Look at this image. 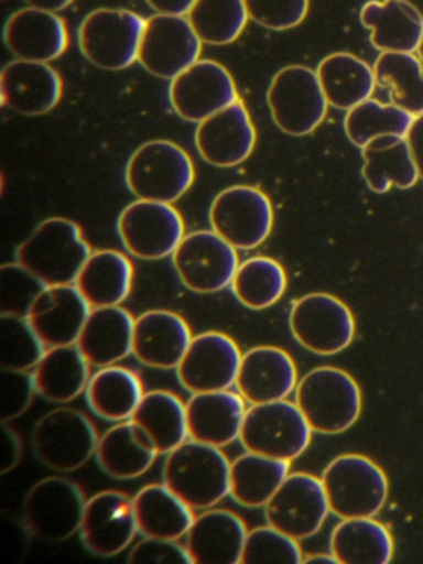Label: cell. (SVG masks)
Instances as JSON below:
<instances>
[{"label": "cell", "mask_w": 423, "mask_h": 564, "mask_svg": "<svg viewBox=\"0 0 423 564\" xmlns=\"http://www.w3.org/2000/svg\"><path fill=\"white\" fill-rule=\"evenodd\" d=\"M405 4H409L416 14L420 15V19L423 21V0H403Z\"/></svg>", "instance_id": "55"}, {"label": "cell", "mask_w": 423, "mask_h": 564, "mask_svg": "<svg viewBox=\"0 0 423 564\" xmlns=\"http://www.w3.org/2000/svg\"><path fill=\"white\" fill-rule=\"evenodd\" d=\"M99 437L76 409H55L36 421L32 448L36 460L56 471H73L96 455Z\"/></svg>", "instance_id": "10"}, {"label": "cell", "mask_w": 423, "mask_h": 564, "mask_svg": "<svg viewBox=\"0 0 423 564\" xmlns=\"http://www.w3.org/2000/svg\"><path fill=\"white\" fill-rule=\"evenodd\" d=\"M22 458V441L12 427L2 422V434H0V474L15 468Z\"/></svg>", "instance_id": "50"}, {"label": "cell", "mask_w": 423, "mask_h": 564, "mask_svg": "<svg viewBox=\"0 0 423 564\" xmlns=\"http://www.w3.org/2000/svg\"><path fill=\"white\" fill-rule=\"evenodd\" d=\"M185 412L188 437L221 448L240 438L247 409L240 392L225 389L192 394L185 405Z\"/></svg>", "instance_id": "26"}, {"label": "cell", "mask_w": 423, "mask_h": 564, "mask_svg": "<svg viewBox=\"0 0 423 564\" xmlns=\"http://www.w3.org/2000/svg\"><path fill=\"white\" fill-rule=\"evenodd\" d=\"M416 55H419L420 64H422V68H423V39H422V44H420L419 51H416Z\"/></svg>", "instance_id": "56"}, {"label": "cell", "mask_w": 423, "mask_h": 564, "mask_svg": "<svg viewBox=\"0 0 423 564\" xmlns=\"http://www.w3.org/2000/svg\"><path fill=\"white\" fill-rule=\"evenodd\" d=\"M267 101L274 124L294 138L314 133L329 107L316 70L303 65L278 72L268 88Z\"/></svg>", "instance_id": "8"}, {"label": "cell", "mask_w": 423, "mask_h": 564, "mask_svg": "<svg viewBox=\"0 0 423 564\" xmlns=\"http://www.w3.org/2000/svg\"><path fill=\"white\" fill-rule=\"evenodd\" d=\"M330 513L339 518H373L389 497L382 468L364 457L347 454L334 458L321 475Z\"/></svg>", "instance_id": "5"}, {"label": "cell", "mask_w": 423, "mask_h": 564, "mask_svg": "<svg viewBox=\"0 0 423 564\" xmlns=\"http://www.w3.org/2000/svg\"><path fill=\"white\" fill-rule=\"evenodd\" d=\"M330 553L339 564H389L392 534L373 518H344L330 533Z\"/></svg>", "instance_id": "37"}, {"label": "cell", "mask_w": 423, "mask_h": 564, "mask_svg": "<svg viewBox=\"0 0 423 564\" xmlns=\"http://www.w3.org/2000/svg\"><path fill=\"white\" fill-rule=\"evenodd\" d=\"M290 464L291 462L247 452L231 462V498L241 507H264L290 475Z\"/></svg>", "instance_id": "39"}, {"label": "cell", "mask_w": 423, "mask_h": 564, "mask_svg": "<svg viewBox=\"0 0 423 564\" xmlns=\"http://www.w3.org/2000/svg\"><path fill=\"white\" fill-rule=\"evenodd\" d=\"M126 184L142 200L174 204L195 180L191 156L172 141H149L135 150L126 166Z\"/></svg>", "instance_id": "4"}, {"label": "cell", "mask_w": 423, "mask_h": 564, "mask_svg": "<svg viewBox=\"0 0 423 564\" xmlns=\"http://www.w3.org/2000/svg\"><path fill=\"white\" fill-rule=\"evenodd\" d=\"M169 100L175 113L191 123H202L240 101L230 72L214 61L195 62L171 80Z\"/></svg>", "instance_id": "17"}, {"label": "cell", "mask_w": 423, "mask_h": 564, "mask_svg": "<svg viewBox=\"0 0 423 564\" xmlns=\"http://www.w3.org/2000/svg\"><path fill=\"white\" fill-rule=\"evenodd\" d=\"M317 78L329 107L349 111L372 97L377 87L373 68L346 52L327 55L317 65Z\"/></svg>", "instance_id": "34"}, {"label": "cell", "mask_w": 423, "mask_h": 564, "mask_svg": "<svg viewBox=\"0 0 423 564\" xmlns=\"http://www.w3.org/2000/svg\"><path fill=\"white\" fill-rule=\"evenodd\" d=\"M230 286L235 299L247 308H270L284 295L286 273L276 260L253 257L238 265Z\"/></svg>", "instance_id": "41"}, {"label": "cell", "mask_w": 423, "mask_h": 564, "mask_svg": "<svg viewBox=\"0 0 423 564\" xmlns=\"http://www.w3.org/2000/svg\"><path fill=\"white\" fill-rule=\"evenodd\" d=\"M58 72L43 62H10L0 74V97L9 110L25 117L48 113L62 98Z\"/></svg>", "instance_id": "21"}, {"label": "cell", "mask_w": 423, "mask_h": 564, "mask_svg": "<svg viewBox=\"0 0 423 564\" xmlns=\"http://www.w3.org/2000/svg\"><path fill=\"white\" fill-rule=\"evenodd\" d=\"M144 29V19L134 12L98 9L79 25V51L89 64L101 70H126L138 62Z\"/></svg>", "instance_id": "6"}, {"label": "cell", "mask_w": 423, "mask_h": 564, "mask_svg": "<svg viewBox=\"0 0 423 564\" xmlns=\"http://www.w3.org/2000/svg\"><path fill=\"white\" fill-rule=\"evenodd\" d=\"M304 564H339L337 557L330 554H311V556L304 557Z\"/></svg>", "instance_id": "54"}, {"label": "cell", "mask_w": 423, "mask_h": 564, "mask_svg": "<svg viewBox=\"0 0 423 564\" xmlns=\"http://www.w3.org/2000/svg\"><path fill=\"white\" fill-rule=\"evenodd\" d=\"M3 42L19 61L48 64L65 54L68 31L55 12L26 8L7 19Z\"/></svg>", "instance_id": "24"}, {"label": "cell", "mask_w": 423, "mask_h": 564, "mask_svg": "<svg viewBox=\"0 0 423 564\" xmlns=\"http://www.w3.org/2000/svg\"><path fill=\"white\" fill-rule=\"evenodd\" d=\"M202 44L187 18L155 14L145 21L138 62L164 80H174L198 62Z\"/></svg>", "instance_id": "16"}, {"label": "cell", "mask_w": 423, "mask_h": 564, "mask_svg": "<svg viewBox=\"0 0 423 564\" xmlns=\"http://www.w3.org/2000/svg\"><path fill=\"white\" fill-rule=\"evenodd\" d=\"M195 34L204 44H234L248 22L245 0H195L187 14Z\"/></svg>", "instance_id": "43"}, {"label": "cell", "mask_w": 423, "mask_h": 564, "mask_svg": "<svg viewBox=\"0 0 423 564\" xmlns=\"http://www.w3.org/2000/svg\"><path fill=\"white\" fill-rule=\"evenodd\" d=\"M134 322L121 306L93 308L76 346L93 368L116 365L132 352Z\"/></svg>", "instance_id": "28"}, {"label": "cell", "mask_w": 423, "mask_h": 564, "mask_svg": "<svg viewBox=\"0 0 423 564\" xmlns=\"http://www.w3.org/2000/svg\"><path fill=\"white\" fill-rule=\"evenodd\" d=\"M135 533L138 524L128 495L106 490L86 501L79 534L89 553L99 557L116 556L131 544Z\"/></svg>", "instance_id": "19"}, {"label": "cell", "mask_w": 423, "mask_h": 564, "mask_svg": "<svg viewBox=\"0 0 423 564\" xmlns=\"http://www.w3.org/2000/svg\"><path fill=\"white\" fill-rule=\"evenodd\" d=\"M132 508L138 533L144 538L181 540L195 520L192 508L164 484L141 488L132 498Z\"/></svg>", "instance_id": "33"}, {"label": "cell", "mask_w": 423, "mask_h": 564, "mask_svg": "<svg viewBox=\"0 0 423 564\" xmlns=\"http://www.w3.org/2000/svg\"><path fill=\"white\" fill-rule=\"evenodd\" d=\"M257 143V131L241 101L212 115L198 123L195 147L202 160L212 166L234 167L250 158Z\"/></svg>", "instance_id": "20"}, {"label": "cell", "mask_w": 423, "mask_h": 564, "mask_svg": "<svg viewBox=\"0 0 423 564\" xmlns=\"http://www.w3.org/2000/svg\"><path fill=\"white\" fill-rule=\"evenodd\" d=\"M46 346L23 316L0 315V368L33 371Z\"/></svg>", "instance_id": "44"}, {"label": "cell", "mask_w": 423, "mask_h": 564, "mask_svg": "<svg viewBox=\"0 0 423 564\" xmlns=\"http://www.w3.org/2000/svg\"><path fill=\"white\" fill-rule=\"evenodd\" d=\"M45 289V283L20 263H7L0 269V313L26 318L36 296Z\"/></svg>", "instance_id": "46"}, {"label": "cell", "mask_w": 423, "mask_h": 564, "mask_svg": "<svg viewBox=\"0 0 423 564\" xmlns=\"http://www.w3.org/2000/svg\"><path fill=\"white\" fill-rule=\"evenodd\" d=\"M294 404L317 434L349 431L362 411V394L352 376L333 366L307 372L294 389Z\"/></svg>", "instance_id": "3"}, {"label": "cell", "mask_w": 423, "mask_h": 564, "mask_svg": "<svg viewBox=\"0 0 423 564\" xmlns=\"http://www.w3.org/2000/svg\"><path fill=\"white\" fill-rule=\"evenodd\" d=\"M377 85L390 91V100L413 117L423 115V68L419 55L383 52L373 64Z\"/></svg>", "instance_id": "40"}, {"label": "cell", "mask_w": 423, "mask_h": 564, "mask_svg": "<svg viewBox=\"0 0 423 564\" xmlns=\"http://www.w3.org/2000/svg\"><path fill=\"white\" fill-rule=\"evenodd\" d=\"M415 117L397 105H383L369 98L347 111L344 131L354 147L360 148L379 137H406Z\"/></svg>", "instance_id": "42"}, {"label": "cell", "mask_w": 423, "mask_h": 564, "mask_svg": "<svg viewBox=\"0 0 423 564\" xmlns=\"http://www.w3.org/2000/svg\"><path fill=\"white\" fill-rule=\"evenodd\" d=\"M235 386L251 405L283 401L296 389V365L283 349L257 346L241 356Z\"/></svg>", "instance_id": "23"}, {"label": "cell", "mask_w": 423, "mask_h": 564, "mask_svg": "<svg viewBox=\"0 0 423 564\" xmlns=\"http://www.w3.org/2000/svg\"><path fill=\"white\" fill-rule=\"evenodd\" d=\"M293 338L314 355L333 356L349 348L356 335L352 313L329 293H310L290 313Z\"/></svg>", "instance_id": "11"}, {"label": "cell", "mask_w": 423, "mask_h": 564, "mask_svg": "<svg viewBox=\"0 0 423 564\" xmlns=\"http://www.w3.org/2000/svg\"><path fill=\"white\" fill-rule=\"evenodd\" d=\"M91 253L78 224L52 217L20 243L15 259L46 286L73 285Z\"/></svg>", "instance_id": "2"}, {"label": "cell", "mask_w": 423, "mask_h": 564, "mask_svg": "<svg viewBox=\"0 0 423 564\" xmlns=\"http://www.w3.org/2000/svg\"><path fill=\"white\" fill-rule=\"evenodd\" d=\"M329 511L323 481L310 474L288 475L264 505L267 523L297 541L314 536Z\"/></svg>", "instance_id": "15"}, {"label": "cell", "mask_w": 423, "mask_h": 564, "mask_svg": "<svg viewBox=\"0 0 423 564\" xmlns=\"http://www.w3.org/2000/svg\"><path fill=\"white\" fill-rule=\"evenodd\" d=\"M86 402L98 417L109 422L129 421L144 398L141 381L128 368L106 366L89 376Z\"/></svg>", "instance_id": "36"}, {"label": "cell", "mask_w": 423, "mask_h": 564, "mask_svg": "<svg viewBox=\"0 0 423 564\" xmlns=\"http://www.w3.org/2000/svg\"><path fill=\"white\" fill-rule=\"evenodd\" d=\"M132 270L128 257L116 250L93 252L73 285L93 308L119 306L131 293Z\"/></svg>", "instance_id": "32"}, {"label": "cell", "mask_w": 423, "mask_h": 564, "mask_svg": "<svg viewBox=\"0 0 423 564\" xmlns=\"http://www.w3.org/2000/svg\"><path fill=\"white\" fill-rule=\"evenodd\" d=\"M86 500L75 481L48 477L36 481L22 505L25 530L39 540L59 543L82 528Z\"/></svg>", "instance_id": "9"}, {"label": "cell", "mask_w": 423, "mask_h": 564, "mask_svg": "<svg viewBox=\"0 0 423 564\" xmlns=\"http://www.w3.org/2000/svg\"><path fill=\"white\" fill-rule=\"evenodd\" d=\"M360 24L370 31L379 52L415 54L423 39V21L403 0H369L360 9Z\"/></svg>", "instance_id": "29"}, {"label": "cell", "mask_w": 423, "mask_h": 564, "mask_svg": "<svg viewBox=\"0 0 423 564\" xmlns=\"http://www.w3.org/2000/svg\"><path fill=\"white\" fill-rule=\"evenodd\" d=\"M248 18L270 31H290L306 19L310 0H245Z\"/></svg>", "instance_id": "47"}, {"label": "cell", "mask_w": 423, "mask_h": 564, "mask_svg": "<svg viewBox=\"0 0 423 564\" xmlns=\"http://www.w3.org/2000/svg\"><path fill=\"white\" fill-rule=\"evenodd\" d=\"M118 234L135 259L161 260L181 246L184 220L172 204L138 199L119 216Z\"/></svg>", "instance_id": "13"}, {"label": "cell", "mask_w": 423, "mask_h": 564, "mask_svg": "<svg viewBox=\"0 0 423 564\" xmlns=\"http://www.w3.org/2000/svg\"><path fill=\"white\" fill-rule=\"evenodd\" d=\"M91 313L75 285L46 286L30 308L26 319L46 348L76 345Z\"/></svg>", "instance_id": "22"}, {"label": "cell", "mask_w": 423, "mask_h": 564, "mask_svg": "<svg viewBox=\"0 0 423 564\" xmlns=\"http://www.w3.org/2000/svg\"><path fill=\"white\" fill-rule=\"evenodd\" d=\"M311 434L313 429L297 405L283 399L247 409L240 442L247 452L293 462L306 451Z\"/></svg>", "instance_id": "7"}, {"label": "cell", "mask_w": 423, "mask_h": 564, "mask_svg": "<svg viewBox=\"0 0 423 564\" xmlns=\"http://www.w3.org/2000/svg\"><path fill=\"white\" fill-rule=\"evenodd\" d=\"M208 219L212 230L235 249L253 250L270 237L273 206L257 187H228L215 197Z\"/></svg>", "instance_id": "12"}, {"label": "cell", "mask_w": 423, "mask_h": 564, "mask_svg": "<svg viewBox=\"0 0 423 564\" xmlns=\"http://www.w3.org/2000/svg\"><path fill=\"white\" fill-rule=\"evenodd\" d=\"M29 8L42 9V11L59 12L65 11L68 6L73 4V0H25Z\"/></svg>", "instance_id": "53"}, {"label": "cell", "mask_w": 423, "mask_h": 564, "mask_svg": "<svg viewBox=\"0 0 423 564\" xmlns=\"http://www.w3.org/2000/svg\"><path fill=\"white\" fill-rule=\"evenodd\" d=\"M129 421L144 432L158 454H171L188 437L185 405L167 391L144 394Z\"/></svg>", "instance_id": "38"}, {"label": "cell", "mask_w": 423, "mask_h": 564, "mask_svg": "<svg viewBox=\"0 0 423 564\" xmlns=\"http://www.w3.org/2000/svg\"><path fill=\"white\" fill-rule=\"evenodd\" d=\"M152 11L162 15H185L194 8L195 0H145Z\"/></svg>", "instance_id": "52"}, {"label": "cell", "mask_w": 423, "mask_h": 564, "mask_svg": "<svg viewBox=\"0 0 423 564\" xmlns=\"http://www.w3.org/2000/svg\"><path fill=\"white\" fill-rule=\"evenodd\" d=\"M172 263L181 282L195 293H217L234 282L237 249L214 230H198L182 239L172 253Z\"/></svg>", "instance_id": "14"}, {"label": "cell", "mask_w": 423, "mask_h": 564, "mask_svg": "<svg viewBox=\"0 0 423 564\" xmlns=\"http://www.w3.org/2000/svg\"><path fill=\"white\" fill-rule=\"evenodd\" d=\"M297 540L271 527L254 528L245 541L241 564H300L303 563Z\"/></svg>", "instance_id": "45"}, {"label": "cell", "mask_w": 423, "mask_h": 564, "mask_svg": "<svg viewBox=\"0 0 423 564\" xmlns=\"http://www.w3.org/2000/svg\"><path fill=\"white\" fill-rule=\"evenodd\" d=\"M35 394L33 372L0 368V422L13 421L22 415Z\"/></svg>", "instance_id": "48"}, {"label": "cell", "mask_w": 423, "mask_h": 564, "mask_svg": "<svg viewBox=\"0 0 423 564\" xmlns=\"http://www.w3.org/2000/svg\"><path fill=\"white\" fill-rule=\"evenodd\" d=\"M405 140L409 143L410 151H412L420 180H423V115L415 117Z\"/></svg>", "instance_id": "51"}, {"label": "cell", "mask_w": 423, "mask_h": 564, "mask_svg": "<svg viewBox=\"0 0 423 564\" xmlns=\"http://www.w3.org/2000/svg\"><path fill=\"white\" fill-rule=\"evenodd\" d=\"M248 531L240 517L227 510L198 514L185 538L194 564H238Z\"/></svg>", "instance_id": "27"}, {"label": "cell", "mask_w": 423, "mask_h": 564, "mask_svg": "<svg viewBox=\"0 0 423 564\" xmlns=\"http://www.w3.org/2000/svg\"><path fill=\"white\" fill-rule=\"evenodd\" d=\"M32 372L40 398L65 404L78 398L88 386L89 362L76 345L55 346Z\"/></svg>", "instance_id": "35"}, {"label": "cell", "mask_w": 423, "mask_h": 564, "mask_svg": "<svg viewBox=\"0 0 423 564\" xmlns=\"http://www.w3.org/2000/svg\"><path fill=\"white\" fill-rule=\"evenodd\" d=\"M129 564H194L187 547L177 540L144 538L132 547L128 556Z\"/></svg>", "instance_id": "49"}, {"label": "cell", "mask_w": 423, "mask_h": 564, "mask_svg": "<svg viewBox=\"0 0 423 564\" xmlns=\"http://www.w3.org/2000/svg\"><path fill=\"white\" fill-rule=\"evenodd\" d=\"M158 452L132 421L119 422L99 437L96 460L108 477L132 480L154 464Z\"/></svg>", "instance_id": "30"}, {"label": "cell", "mask_w": 423, "mask_h": 564, "mask_svg": "<svg viewBox=\"0 0 423 564\" xmlns=\"http://www.w3.org/2000/svg\"><path fill=\"white\" fill-rule=\"evenodd\" d=\"M362 177L372 193L386 194L392 187L412 189L420 180L412 151L403 137H379L362 148Z\"/></svg>", "instance_id": "31"}, {"label": "cell", "mask_w": 423, "mask_h": 564, "mask_svg": "<svg viewBox=\"0 0 423 564\" xmlns=\"http://www.w3.org/2000/svg\"><path fill=\"white\" fill-rule=\"evenodd\" d=\"M241 356L237 343L224 333H202L192 338L175 369L178 382L191 394L230 389L237 382Z\"/></svg>", "instance_id": "18"}, {"label": "cell", "mask_w": 423, "mask_h": 564, "mask_svg": "<svg viewBox=\"0 0 423 564\" xmlns=\"http://www.w3.org/2000/svg\"><path fill=\"white\" fill-rule=\"evenodd\" d=\"M230 465L220 447L191 438L167 454L162 480L192 510H208L230 495Z\"/></svg>", "instance_id": "1"}, {"label": "cell", "mask_w": 423, "mask_h": 564, "mask_svg": "<svg viewBox=\"0 0 423 564\" xmlns=\"http://www.w3.org/2000/svg\"><path fill=\"white\" fill-rule=\"evenodd\" d=\"M191 343V328L175 313L152 310L135 318L132 355L141 365L164 371L177 369Z\"/></svg>", "instance_id": "25"}]
</instances>
